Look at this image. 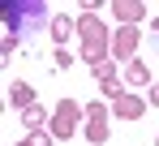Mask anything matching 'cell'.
<instances>
[{
  "label": "cell",
  "instance_id": "6da1fadb",
  "mask_svg": "<svg viewBox=\"0 0 159 146\" xmlns=\"http://www.w3.org/2000/svg\"><path fill=\"white\" fill-rule=\"evenodd\" d=\"M43 17H48V9H43V4H13V9H9V30H13V34H22V39H34Z\"/></svg>",
  "mask_w": 159,
  "mask_h": 146
}]
</instances>
